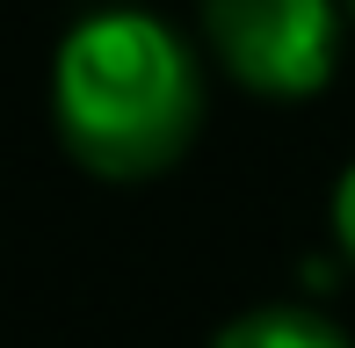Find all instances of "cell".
<instances>
[{"instance_id":"cell-4","label":"cell","mask_w":355,"mask_h":348,"mask_svg":"<svg viewBox=\"0 0 355 348\" xmlns=\"http://www.w3.org/2000/svg\"><path fill=\"white\" fill-rule=\"evenodd\" d=\"M327 225H334V247H341V261L355 268V160L341 167V182H334V203H327Z\"/></svg>"},{"instance_id":"cell-5","label":"cell","mask_w":355,"mask_h":348,"mask_svg":"<svg viewBox=\"0 0 355 348\" xmlns=\"http://www.w3.org/2000/svg\"><path fill=\"white\" fill-rule=\"evenodd\" d=\"M348 15H355V0H348Z\"/></svg>"},{"instance_id":"cell-1","label":"cell","mask_w":355,"mask_h":348,"mask_svg":"<svg viewBox=\"0 0 355 348\" xmlns=\"http://www.w3.org/2000/svg\"><path fill=\"white\" fill-rule=\"evenodd\" d=\"M51 116L102 182H153L203 131V58L153 8H94L51 51Z\"/></svg>"},{"instance_id":"cell-2","label":"cell","mask_w":355,"mask_h":348,"mask_svg":"<svg viewBox=\"0 0 355 348\" xmlns=\"http://www.w3.org/2000/svg\"><path fill=\"white\" fill-rule=\"evenodd\" d=\"M203 44L247 94L304 102L341 73L348 0H203Z\"/></svg>"},{"instance_id":"cell-3","label":"cell","mask_w":355,"mask_h":348,"mask_svg":"<svg viewBox=\"0 0 355 348\" xmlns=\"http://www.w3.org/2000/svg\"><path fill=\"white\" fill-rule=\"evenodd\" d=\"M211 348H355V341L312 305H254L239 320H225Z\"/></svg>"}]
</instances>
